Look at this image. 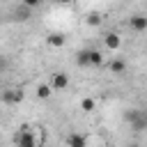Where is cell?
<instances>
[{"mask_svg":"<svg viewBox=\"0 0 147 147\" xmlns=\"http://www.w3.org/2000/svg\"><path fill=\"white\" fill-rule=\"evenodd\" d=\"M76 62L80 67H99V64H103V55L96 48H83V51H78Z\"/></svg>","mask_w":147,"mask_h":147,"instance_id":"6da1fadb","label":"cell"},{"mask_svg":"<svg viewBox=\"0 0 147 147\" xmlns=\"http://www.w3.org/2000/svg\"><path fill=\"white\" fill-rule=\"evenodd\" d=\"M126 122H129V126L133 131H145L147 129V115H145V110H138V108L129 110L126 113Z\"/></svg>","mask_w":147,"mask_h":147,"instance_id":"7a4b0ae2","label":"cell"},{"mask_svg":"<svg viewBox=\"0 0 147 147\" xmlns=\"http://www.w3.org/2000/svg\"><path fill=\"white\" fill-rule=\"evenodd\" d=\"M16 147H37V136H34L28 126H23V129L16 133Z\"/></svg>","mask_w":147,"mask_h":147,"instance_id":"3957f363","label":"cell"},{"mask_svg":"<svg viewBox=\"0 0 147 147\" xmlns=\"http://www.w3.org/2000/svg\"><path fill=\"white\" fill-rule=\"evenodd\" d=\"M48 85L53 87V92L67 90V87H69V76H67V71H55V74H51V80H48Z\"/></svg>","mask_w":147,"mask_h":147,"instance_id":"277c9868","label":"cell"},{"mask_svg":"<svg viewBox=\"0 0 147 147\" xmlns=\"http://www.w3.org/2000/svg\"><path fill=\"white\" fill-rule=\"evenodd\" d=\"M23 99H25V92H23L21 87H9V90H5V92H2V101H5V103H9V106L21 103Z\"/></svg>","mask_w":147,"mask_h":147,"instance_id":"5b68a950","label":"cell"},{"mask_svg":"<svg viewBox=\"0 0 147 147\" xmlns=\"http://www.w3.org/2000/svg\"><path fill=\"white\" fill-rule=\"evenodd\" d=\"M129 28L133 32H145L147 30V16L145 14H133L129 16Z\"/></svg>","mask_w":147,"mask_h":147,"instance_id":"8992f818","label":"cell"},{"mask_svg":"<svg viewBox=\"0 0 147 147\" xmlns=\"http://www.w3.org/2000/svg\"><path fill=\"white\" fill-rule=\"evenodd\" d=\"M103 44H106L108 51H119V46H122V37H119L117 32H108V34H103Z\"/></svg>","mask_w":147,"mask_h":147,"instance_id":"52a82bcc","label":"cell"},{"mask_svg":"<svg viewBox=\"0 0 147 147\" xmlns=\"http://www.w3.org/2000/svg\"><path fill=\"white\" fill-rule=\"evenodd\" d=\"M67 147H87V138L78 131H71L67 136Z\"/></svg>","mask_w":147,"mask_h":147,"instance_id":"ba28073f","label":"cell"},{"mask_svg":"<svg viewBox=\"0 0 147 147\" xmlns=\"http://www.w3.org/2000/svg\"><path fill=\"white\" fill-rule=\"evenodd\" d=\"M46 41H48V46H53V48H62L67 39H64L62 32H51V34L46 37Z\"/></svg>","mask_w":147,"mask_h":147,"instance_id":"9c48e42d","label":"cell"},{"mask_svg":"<svg viewBox=\"0 0 147 147\" xmlns=\"http://www.w3.org/2000/svg\"><path fill=\"white\" fill-rule=\"evenodd\" d=\"M108 69H110V74H115V76H122V74L126 71V62H124V60H110Z\"/></svg>","mask_w":147,"mask_h":147,"instance_id":"30bf717a","label":"cell"},{"mask_svg":"<svg viewBox=\"0 0 147 147\" xmlns=\"http://www.w3.org/2000/svg\"><path fill=\"white\" fill-rule=\"evenodd\" d=\"M51 94H53V87H51L48 83L37 85V96H39V99H51Z\"/></svg>","mask_w":147,"mask_h":147,"instance_id":"8fae6325","label":"cell"},{"mask_svg":"<svg viewBox=\"0 0 147 147\" xmlns=\"http://www.w3.org/2000/svg\"><path fill=\"white\" fill-rule=\"evenodd\" d=\"M96 108V101L92 99V96H85V99H80V110L83 113H92Z\"/></svg>","mask_w":147,"mask_h":147,"instance_id":"7c38bea8","label":"cell"},{"mask_svg":"<svg viewBox=\"0 0 147 147\" xmlns=\"http://www.w3.org/2000/svg\"><path fill=\"white\" fill-rule=\"evenodd\" d=\"M87 25H101V14H96V11H92V14H87Z\"/></svg>","mask_w":147,"mask_h":147,"instance_id":"4fadbf2b","label":"cell"},{"mask_svg":"<svg viewBox=\"0 0 147 147\" xmlns=\"http://www.w3.org/2000/svg\"><path fill=\"white\" fill-rule=\"evenodd\" d=\"M21 2H23V7H28V9H37L44 0H21Z\"/></svg>","mask_w":147,"mask_h":147,"instance_id":"5bb4252c","label":"cell"},{"mask_svg":"<svg viewBox=\"0 0 147 147\" xmlns=\"http://www.w3.org/2000/svg\"><path fill=\"white\" fill-rule=\"evenodd\" d=\"M55 2H60V5H69V2H74V0H55Z\"/></svg>","mask_w":147,"mask_h":147,"instance_id":"9a60e30c","label":"cell"},{"mask_svg":"<svg viewBox=\"0 0 147 147\" xmlns=\"http://www.w3.org/2000/svg\"><path fill=\"white\" fill-rule=\"evenodd\" d=\"M145 115H147V108H145Z\"/></svg>","mask_w":147,"mask_h":147,"instance_id":"2e32d148","label":"cell"}]
</instances>
